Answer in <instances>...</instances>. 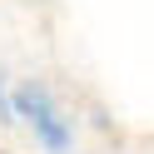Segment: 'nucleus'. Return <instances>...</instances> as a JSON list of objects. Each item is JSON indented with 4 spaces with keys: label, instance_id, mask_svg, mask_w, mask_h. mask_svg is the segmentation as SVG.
Wrapping results in <instances>:
<instances>
[{
    "label": "nucleus",
    "instance_id": "obj_2",
    "mask_svg": "<svg viewBox=\"0 0 154 154\" xmlns=\"http://www.w3.org/2000/svg\"><path fill=\"white\" fill-rule=\"evenodd\" d=\"M0 154H10V149H0Z\"/></svg>",
    "mask_w": 154,
    "mask_h": 154
},
{
    "label": "nucleus",
    "instance_id": "obj_1",
    "mask_svg": "<svg viewBox=\"0 0 154 154\" xmlns=\"http://www.w3.org/2000/svg\"><path fill=\"white\" fill-rule=\"evenodd\" d=\"M10 109H15V119L30 124V134L45 144V154H70L75 129H70V114L60 109V100L50 94V85L20 80V85H15V94H10Z\"/></svg>",
    "mask_w": 154,
    "mask_h": 154
}]
</instances>
